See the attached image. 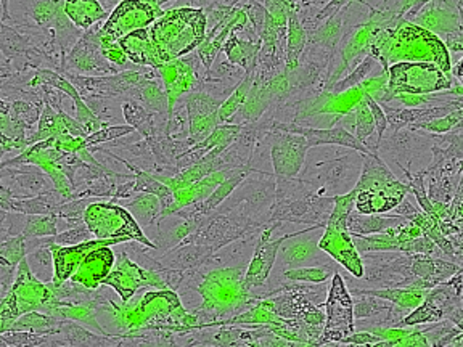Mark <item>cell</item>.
Returning a JSON list of instances; mask_svg holds the SVG:
<instances>
[{
  "mask_svg": "<svg viewBox=\"0 0 463 347\" xmlns=\"http://www.w3.org/2000/svg\"><path fill=\"white\" fill-rule=\"evenodd\" d=\"M221 105L222 100L208 94H192L188 97V144H200L219 126L217 111Z\"/></svg>",
  "mask_w": 463,
  "mask_h": 347,
  "instance_id": "17",
  "label": "cell"
},
{
  "mask_svg": "<svg viewBox=\"0 0 463 347\" xmlns=\"http://www.w3.org/2000/svg\"><path fill=\"white\" fill-rule=\"evenodd\" d=\"M392 347H430V344H428L423 332L412 330L409 334H405L404 338H401Z\"/></svg>",
  "mask_w": 463,
  "mask_h": 347,
  "instance_id": "41",
  "label": "cell"
},
{
  "mask_svg": "<svg viewBox=\"0 0 463 347\" xmlns=\"http://www.w3.org/2000/svg\"><path fill=\"white\" fill-rule=\"evenodd\" d=\"M390 307L388 301L378 299V297H361L359 301H353V314L359 320L375 317L378 314L388 311Z\"/></svg>",
  "mask_w": 463,
  "mask_h": 347,
  "instance_id": "35",
  "label": "cell"
},
{
  "mask_svg": "<svg viewBox=\"0 0 463 347\" xmlns=\"http://www.w3.org/2000/svg\"><path fill=\"white\" fill-rule=\"evenodd\" d=\"M126 208L140 229L153 224V220L161 214V202L152 193H142V195L136 196L132 202H128Z\"/></svg>",
  "mask_w": 463,
  "mask_h": 347,
  "instance_id": "29",
  "label": "cell"
},
{
  "mask_svg": "<svg viewBox=\"0 0 463 347\" xmlns=\"http://www.w3.org/2000/svg\"><path fill=\"white\" fill-rule=\"evenodd\" d=\"M243 280V267L214 268L204 275L196 288L203 299L202 305L195 312L200 322L198 330L213 328L219 322L241 314L243 309H250L260 301L246 291Z\"/></svg>",
  "mask_w": 463,
  "mask_h": 347,
  "instance_id": "3",
  "label": "cell"
},
{
  "mask_svg": "<svg viewBox=\"0 0 463 347\" xmlns=\"http://www.w3.org/2000/svg\"><path fill=\"white\" fill-rule=\"evenodd\" d=\"M357 2H361L364 5H367L370 10H372V8H380L383 5V0H357Z\"/></svg>",
  "mask_w": 463,
  "mask_h": 347,
  "instance_id": "42",
  "label": "cell"
},
{
  "mask_svg": "<svg viewBox=\"0 0 463 347\" xmlns=\"http://www.w3.org/2000/svg\"><path fill=\"white\" fill-rule=\"evenodd\" d=\"M365 101L369 105L370 113L373 116V123H375L376 132V144L380 145V142L383 140L384 132L388 129V121H386V116H384L383 108L376 103L370 95L365 94Z\"/></svg>",
  "mask_w": 463,
  "mask_h": 347,
  "instance_id": "38",
  "label": "cell"
},
{
  "mask_svg": "<svg viewBox=\"0 0 463 347\" xmlns=\"http://www.w3.org/2000/svg\"><path fill=\"white\" fill-rule=\"evenodd\" d=\"M119 243H124L123 239H95L72 246L57 245L51 241L49 249H51L53 268H55V274L52 277V285L58 286L61 283L68 282L70 277L74 274V270L90 251H94L97 248H103V246H115Z\"/></svg>",
  "mask_w": 463,
  "mask_h": 347,
  "instance_id": "15",
  "label": "cell"
},
{
  "mask_svg": "<svg viewBox=\"0 0 463 347\" xmlns=\"http://www.w3.org/2000/svg\"><path fill=\"white\" fill-rule=\"evenodd\" d=\"M462 0H430L411 20L434 36L444 37L462 31Z\"/></svg>",
  "mask_w": 463,
  "mask_h": 347,
  "instance_id": "14",
  "label": "cell"
},
{
  "mask_svg": "<svg viewBox=\"0 0 463 347\" xmlns=\"http://www.w3.org/2000/svg\"><path fill=\"white\" fill-rule=\"evenodd\" d=\"M324 307L326 309V320L318 338L320 346L328 342H340L343 338L354 333L353 296L338 272L333 275L332 286L328 289Z\"/></svg>",
  "mask_w": 463,
  "mask_h": 347,
  "instance_id": "7",
  "label": "cell"
},
{
  "mask_svg": "<svg viewBox=\"0 0 463 347\" xmlns=\"http://www.w3.org/2000/svg\"><path fill=\"white\" fill-rule=\"evenodd\" d=\"M280 225H282V222H270L269 227L260 231L253 258H251V262H250V266L245 270L243 285H245L248 293H251L253 289L264 286V283L268 282L269 275H270L272 268H274L279 248H280L285 239L293 237L297 233V231H291V233H285L280 239H272L274 231Z\"/></svg>",
  "mask_w": 463,
  "mask_h": 347,
  "instance_id": "12",
  "label": "cell"
},
{
  "mask_svg": "<svg viewBox=\"0 0 463 347\" xmlns=\"http://www.w3.org/2000/svg\"><path fill=\"white\" fill-rule=\"evenodd\" d=\"M388 82L378 105H384L398 94L425 95L446 92L454 87L452 74L433 63H396L386 70Z\"/></svg>",
  "mask_w": 463,
  "mask_h": 347,
  "instance_id": "5",
  "label": "cell"
},
{
  "mask_svg": "<svg viewBox=\"0 0 463 347\" xmlns=\"http://www.w3.org/2000/svg\"><path fill=\"white\" fill-rule=\"evenodd\" d=\"M58 334H63L68 347H113L119 340V336L95 334L71 320H61Z\"/></svg>",
  "mask_w": 463,
  "mask_h": 347,
  "instance_id": "23",
  "label": "cell"
},
{
  "mask_svg": "<svg viewBox=\"0 0 463 347\" xmlns=\"http://www.w3.org/2000/svg\"><path fill=\"white\" fill-rule=\"evenodd\" d=\"M288 36H287V49H285V74L289 76L291 72H295L299 66V60L303 55L304 47L307 42V33L304 31L303 23L299 20L297 8H293L288 14Z\"/></svg>",
  "mask_w": 463,
  "mask_h": 347,
  "instance_id": "26",
  "label": "cell"
},
{
  "mask_svg": "<svg viewBox=\"0 0 463 347\" xmlns=\"http://www.w3.org/2000/svg\"><path fill=\"white\" fill-rule=\"evenodd\" d=\"M57 233L55 220L47 216H31L26 220V227L23 230L24 239H33V237H51Z\"/></svg>",
  "mask_w": 463,
  "mask_h": 347,
  "instance_id": "36",
  "label": "cell"
},
{
  "mask_svg": "<svg viewBox=\"0 0 463 347\" xmlns=\"http://www.w3.org/2000/svg\"><path fill=\"white\" fill-rule=\"evenodd\" d=\"M158 14V7L145 0H123L109 14V20L103 24L100 31V47H109L118 43L121 37L128 36L134 31L144 29L152 24Z\"/></svg>",
  "mask_w": 463,
  "mask_h": 347,
  "instance_id": "9",
  "label": "cell"
},
{
  "mask_svg": "<svg viewBox=\"0 0 463 347\" xmlns=\"http://www.w3.org/2000/svg\"><path fill=\"white\" fill-rule=\"evenodd\" d=\"M24 239H26L24 237H16V239L0 245V270H4L7 278L14 275V268L28 254V241H24Z\"/></svg>",
  "mask_w": 463,
  "mask_h": 347,
  "instance_id": "30",
  "label": "cell"
},
{
  "mask_svg": "<svg viewBox=\"0 0 463 347\" xmlns=\"http://www.w3.org/2000/svg\"><path fill=\"white\" fill-rule=\"evenodd\" d=\"M409 192V185L398 179L375 190L355 192L354 210L361 214H386L394 210Z\"/></svg>",
  "mask_w": 463,
  "mask_h": 347,
  "instance_id": "18",
  "label": "cell"
},
{
  "mask_svg": "<svg viewBox=\"0 0 463 347\" xmlns=\"http://www.w3.org/2000/svg\"><path fill=\"white\" fill-rule=\"evenodd\" d=\"M270 138V159L275 177L297 179L309 150L306 138L280 130H272Z\"/></svg>",
  "mask_w": 463,
  "mask_h": 347,
  "instance_id": "13",
  "label": "cell"
},
{
  "mask_svg": "<svg viewBox=\"0 0 463 347\" xmlns=\"http://www.w3.org/2000/svg\"><path fill=\"white\" fill-rule=\"evenodd\" d=\"M90 235H92V233L87 230V227H78V229H72V230L66 231L63 235H57L53 243L65 246L80 245V243L89 241V239H90Z\"/></svg>",
  "mask_w": 463,
  "mask_h": 347,
  "instance_id": "39",
  "label": "cell"
},
{
  "mask_svg": "<svg viewBox=\"0 0 463 347\" xmlns=\"http://www.w3.org/2000/svg\"><path fill=\"white\" fill-rule=\"evenodd\" d=\"M463 111L462 108L456 109L449 115L428 121V123L412 124L411 130H427V132H433V134H448L452 129H456L458 124L462 123Z\"/></svg>",
  "mask_w": 463,
  "mask_h": 347,
  "instance_id": "34",
  "label": "cell"
},
{
  "mask_svg": "<svg viewBox=\"0 0 463 347\" xmlns=\"http://www.w3.org/2000/svg\"><path fill=\"white\" fill-rule=\"evenodd\" d=\"M132 132L130 126H119V127H109V129L97 130L92 137H89L86 140V145L89 144H99V142H107L111 138L121 137L124 134H129Z\"/></svg>",
  "mask_w": 463,
  "mask_h": 347,
  "instance_id": "40",
  "label": "cell"
},
{
  "mask_svg": "<svg viewBox=\"0 0 463 347\" xmlns=\"http://www.w3.org/2000/svg\"><path fill=\"white\" fill-rule=\"evenodd\" d=\"M115 253L109 249V246L97 248L87 254L78 268L74 270V274L70 277V280L94 291L100 286L105 277L109 274V270L115 266Z\"/></svg>",
  "mask_w": 463,
  "mask_h": 347,
  "instance_id": "19",
  "label": "cell"
},
{
  "mask_svg": "<svg viewBox=\"0 0 463 347\" xmlns=\"http://www.w3.org/2000/svg\"><path fill=\"white\" fill-rule=\"evenodd\" d=\"M430 289L415 288H383V289H354V295L357 296H372L383 299L388 303L398 305L402 311H411L419 307L423 303Z\"/></svg>",
  "mask_w": 463,
  "mask_h": 347,
  "instance_id": "25",
  "label": "cell"
},
{
  "mask_svg": "<svg viewBox=\"0 0 463 347\" xmlns=\"http://www.w3.org/2000/svg\"><path fill=\"white\" fill-rule=\"evenodd\" d=\"M65 14L76 26L87 29L105 18V8L97 0H66Z\"/></svg>",
  "mask_w": 463,
  "mask_h": 347,
  "instance_id": "28",
  "label": "cell"
},
{
  "mask_svg": "<svg viewBox=\"0 0 463 347\" xmlns=\"http://www.w3.org/2000/svg\"><path fill=\"white\" fill-rule=\"evenodd\" d=\"M411 272L415 278L423 283L425 289H431L441 283L448 282L460 266L448 260L436 259L425 254H411Z\"/></svg>",
  "mask_w": 463,
  "mask_h": 347,
  "instance_id": "20",
  "label": "cell"
},
{
  "mask_svg": "<svg viewBox=\"0 0 463 347\" xmlns=\"http://www.w3.org/2000/svg\"><path fill=\"white\" fill-rule=\"evenodd\" d=\"M324 347H332V346H328V344H324Z\"/></svg>",
  "mask_w": 463,
  "mask_h": 347,
  "instance_id": "43",
  "label": "cell"
},
{
  "mask_svg": "<svg viewBox=\"0 0 463 347\" xmlns=\"http://www.w3.org/2000/svg\"><path fill=\"white\" fill-rule=\"evenodd\" d=\"M206 14L202 8H174L153 22L148 36L161 66L187 55L204 41Z\"/></svg>",
  "mask_w": 463,
  "mask_h": 347,
  "instance_id": "4",
  "label": "cell"
},
{
  "mask_svg": "<svg viewBox=\"0 0 463 347\" xmlns=\"http://www.w3.org/2000/svg\"><path fill=\"white\" fill-rule=\"evenodd\" d=\"M279 315L275 312L274 303L270 297H264L260 299L258 303L251 305L246 312L237 314L233 317L227 318L216 324V326L221 325H235V326H260L270 325L279 320Z\"/></svg>",
  "mask_w": 463,
  "mask_h": 347,
  "instance_id": "27",
  "label": "cell"
},
{
  "mask_svg": "<svg viewBox=\"0 0 463 347\" xmlns=\"http://www.w3.org/2000/svg\"><path fill=\"white\" fill-rule=\"evenodd\" d=\"M430 0H386L382 8H386L392 14H398L399 18L411 20L413 14H417L420 8L423 7Z\"/></svg>",
  "mask_w": 463,
  "mask_h": 347,
  "instance_id": "37",
  "label": "cell"
},
{
  "mask_svg": "<svg viewBox=\"0 0 463 347\" xmlns=\"http://www.w3.org/2000/svg\"><path fill=\"white\" fill-rule=\"evenodd\" d=\"M103 311L111 315L121 338L138 340L148 332H171L187 334L200 328L195 314H188L173 289L148 291L137 299L116 304L109 301Z\"/></svg>",
  "mask_w": 463,
  "mask_h": 347,
  "instance_id": "1",
  "label": "cell"
},
{
  "mask_svg": "<svg viewBox=\"0 0 463 347\" xmlns=\"http://www.w3.org/2000/svg\"><path fill=\"white\" fill-rule=\"evenodd\" d=\"M354 116V137L364 144V142L369 140V138L373 136V132H375L373 116L370 113L369 105H367V101H365V95H364V98L355 105Z\"/></svg>",
  "mask_w": 463,
  "mask_h": 347,
  "instance_id": "33",
  "label": "cell"
},
{
  "mask_svg": "<svg viewBox=\"0 0 463 347\" xmlns=\"http://www.w3.org/2000/svg\"><path fill=\"white\" fill-rule=\"evenodd\" d=\"M324 227H326L324 224L311 225L309 229L297 231L293 237L283 241L277 256L280 254V260L287 270L309 267L311 262L317 260L320 248H318V237L314 235V231L320 230Z\"/></svg>",
  "mask_w": 463,
  "mask_h": 347,
  "instance_id": "16",
  "label": "cell"
},
{
  "mask_svg": "<svg viewBox=\"0 0 463 347\" xmlns=\"http://www.w3.org/2000/svg\"><path fill=\"white\" fill-rule=\"evenodd\" d=\"M322 347H324V346H322Z\"/></svg>",
  "mask_w": 463,
  "mask_h": 347,
  "instance_id": "44",
  "label": "cell"
},
{
  "mask_svg": "<svg viewBox=\"0 0 463 347\" xmlns=\"http://www.w3.org/2000/svg\"><path fill=\"white\" fill-rule=\"evenodd\" d=\"M99 305H100V303L97 299H90V301L80 304H72L70 301H63L61 299V304L58 305L55 311L52 312V317L58 318V320L78 322L80 325L87 326L89 330H94V332L103 334V336H116V334L107 332L99 324V320H97Z\"/></svg>",
  "mask_w": 463,
  "mask_h": 347,
  "instance_id": "22",
  "label": "cell"
},
{
  "mask_svg": "<svg viewBox=\"0 0 463 347\" xmlns=\"http://www.w3.org/2000/svg\"><path fill=\"white\" fill-rule=\"evenodd\" d=\"M8 295L14 299V307L20 317L28 312H43L52 315V312L61 304V299H58L52 293L49 285L41 282L36 275L33 274L26 258L18 264L14 286L10 288Z\"/></svg>",
  "mask_w": 463,
  "mask_h": 347,
  "instance_id": "8",
  "label": "cell"
},
{
  "mask_svg": "<svg viewBox=\"0 0 463 347\" xmlns=\"http://www.w3.org/2000/svg\"><path fill=\"white\" fill-rule=\"evenodd\" d=\"M370 55H373L384 70L396 63H433L449 74L452 70L450 53L441 39L405 18H399L394 26L376 33Z\"/></svg>",
  "mask_w": 463,
  "mask_h": 347,
  "instance_id": "2",
  "label": "cell"
},
{
  "mask_svg": "<svg viewBox=\"0 0 463 347\" xmlns=\"http://www.w3.org/2000/svg\"><path fill=\"white\" fill-rule=\"evenodd\" d=\"M346 217L333 216V214L328 216V220L324 227L326 231L318 239V248L320 251L328 254L346 268L353 277L362 278L364 264H362L361 254L357 253L353 239L346 230Z\"/></svg>",
  "mask_w": 463,
  "mask_h": 347,
  "instance_id": "11",
  "label": "cell"
},
{
  "mask_svg": "<svg viewBox=\"0 0 463 347\" xmlns=\"http://www.w3.org/2000/svg\"><path fill=\"white\" fill-rule=\"evenodd\" d=\"M253 74H246L245 80H241L239 87H235V90L232 92L231 97L227 100L222 101V105L219 107L217 111V121L219 124H227L231 121L235 113L241 108V105L245 103L246 97L250 89L253 86Z\"/></svg>",
  "mask_w": 463,
  "mask_h": 347,
  "instance_id": "31",
  "label": "cell"
},
{
  "mask_svg": "<svg viewBox=\"0 0 463 347\" xmlns=\"http://www.w3.org/2000/svg\"><path fill=\"white\" fill-rule=\"evenodd\" d=\"M333 266H318V267L289 268L283 272V277L289 282L324 283L335 275Z\"/></svg>",
  "mask_w": 463,
  "mask_h": 347,
  "instance_id": "32",
  "label": "cell"
},
{
  "mask_svg": "<svg viewBox=\"0 0 463 347\" xmlns=\"http://www.w3.org/2000/svg\"><path fill=\"white\" fill-rule=\"evenodd\" d=\"M119 49L123 51L124 55L132 63L137 65L153 66V68H159L158 55L155 52V47L152 45L150 36H148V29H138L130 33L128 36L121 37L118 41Z\"/></svg>",
  "mask_w": 463,
  "mask_h": 347,
  "instance_id": "21",
  "label": "cell"
},
{
  "mask_svg": "<svg viewBox=\"0 0 463 347\" xmlns=\"http://www.w3.org/2000/svg\"><path fill=\"white\" fill-rule=\"evenodd\" d=\"M101 285L115 289L123 303H128L140 288L169 289L167 282L158 270H146L123 254L105 277Z\"/></svg>",
  "mask_w": 463,
  "mask_h": 347,
  "instance_id": "10",
  "label": "cell"
},
{
  "mask_svg": "<svg viewBox=\"0 0 463 347\" xmlns=\"http://www.w3.org/2000/svg\"><path fill=\"white\" fill-rule=\"evenodd\" d=\"M84 224L97 239H123L138 241L146 248H156L146 239L129 211L113 202H94L84 211Z\"/></svg>",
  "mask_w": 463,
  "mask_h": 347,
  "instance_id": "6",
  "label": "cell"
},
{
  "mask_svg": "<svg viewBox=\"0 0 463 347\" xmlns=\"http://www.w3.org/2000/svg\"><path fill=\"white\" fill-rule=\"evenodd\" d=\"M402 222H405L404 217L361 214L357 211H351L346 217V230L349 235H373Z\"/></svg>",
  "mask_w": 463,
  "mask_h": 347,
  "instance_id": "24",
  "label": "cell"
}]
</instances>
